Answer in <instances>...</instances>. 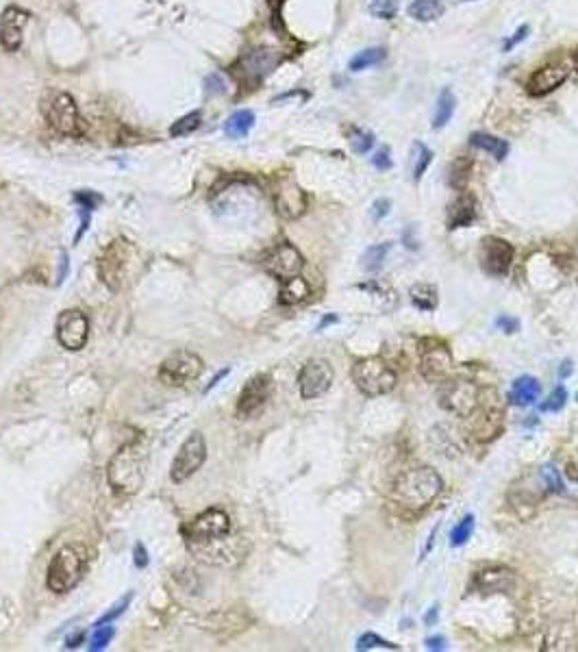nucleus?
<instances>
[{
  "instance_id": "cd10ccee",
  "label": "nucleus",
  "mask_w": 578,
  "mask_h": 652,
  "mask_svg": "<svg viewBox=\"0 0 578 652\" xmlns=\"http://www.w3.org/2000/svg\"><path fill=\"white\" fill-rule=\"evenodd\" d=\"M387 57V50L383 46H372V48H366L361 52H356L352 59H350V72H363L368 68H374L378 64H383Z\"/></svg>"
},
{
  "instance_id": "7ed1b4c3",
  "label": "nucleus",
  "mask_w": 578,
  "mask_h": 652,
  "mask_svg": "<svg viewBox=\"0 0 578 652\" xmlns=\"http://www.w3.org/2000/svg\"><path fill=\"white\" fill-rule=\"evenodd\" d=\"M133 261H135L133 244L124 240V237H117V240H113L103 250L101 259H98V276H101V281L111 291H120L129 281Z\"/></svg>"
},
{
  "instance_id": "a19ab883",
  "label": "nucleus",
  "mask_w": 578,
  "mask_h": 652,
  "mask_svg": "<svg viewBox=\"0 0 578 652\" xmlns=\"http://www.w3.org/2000/svg\"><path fill=\"white\" fill-rule=\"evenodd\" d=\"M131 598H133V596H131V594H127V596H124L122 600H120V602H115V604H113V607H111V609L107 611V614H105V616H103L101 620H98V622H96L94 626H103V624H109V622H113L115 618H120V616H122L124 611H127V607L131 604Z\"/></svg>"
},
{
  "instance_id": "20e7f679",
  "label": "nucleus",
  "mask_w": 578,
  "mask_h": 652,
  "mask_svg": "<svg viewBox=\"0 0 578 652\" xmlns=\"http://www.w3.org/2000/svg\"><path fill=\"white\" fill-rule=\"evenodd\" d=\"M85 550L81 546H64L48 565L46 585L55 594H68L83 579Z\"/></svg>"
},
{
  "instance_id": "1a4fd4ad",
  "label": "nucleus",
  "mask_w": 578,
  "mask_h": 652,
  "mask_svg": "<svg viewBox=\"0 0 578 652\" xmlns=\"http://www.w3.org/2000/svg\"><path fill=\"white\" fill-rule=\"evenodd\" d=\"M478 400H481V391L472 381H444L442 383V391H440V403L444 409H448L450 413L459 418H470L472 413L478 407Z\"/></svg>"
},
{
  "instance_id": "8fccbe9b",
  "label": "nucleus",
  "mask_w": 578,
  "mask_h": 652,
  "mask_svg": "<svg viewBox=\"0 0 578 652\" xmlns=\"http://www.w3.org/2000/svg\"><path fill=\"white\" fill-rule=\"evenodd\" d=\"M565 472H568V477H570L574 483H578V448H576V452L570 457V461H568V465H565Z\"/></svg>"
},
{
  "instance_id": "a878e982",
  "label": "nucleus",
  "mask_w": 578,
  "mask_h": 652,
  "mask_svg": "<svg viewBox=\"0 0 578 652\" xmlns=\"http://www.w3.org/2000/svg\"><path fill=\"white\" fill-rule=\"evenodd\" d=\"M254 126V113L250 109H239L233 115H229V120L224 122V135L231 137V140H239V137H246Z\"/></svg>"
},
{
  "instance_id": "37998d69",
  "label": "nucleus",
  "mask_w": 578,
  "mask_h": 652,
  "mask_svg": "<svg viewBox=\"0 0 578 652\" xmlns=\"http://www.w3.org/2000/svg\"><path fill=\"white\" fill-rule=\"evenodd\" d=\"M528 31H530V29H528V24H522V27H517V31H515V33H513V35H511V37L507 39V42L503 44V50H505V52H509V50H513V48H515L517 44H522L524 39L528 37Z\"/></svg>"
},
{
  "instance_id": "e433bc0d",
  "label": "nucleus",
  "mask_w": 578,
  "mask_h": 652,
  "mask_svg": "<svg viewBox=\"0 0 578 652\" xmlns=\"http://www.w3.org/2000/svg\"><path fill=\"white\" fill-rule=\"evenodd\" d=\"M374 648H383V650H400L398 644H391L383 637H378L376 633H363L356 639V650H374Z\"/></svg>"
},
{
  "instance_id": "a18cd8bd",
  "label": "nucleus",
  "mask_w": 578,
  "mask_h": 652,
  "mask_svg": "<svg viewBox=\"0 0 578 652\" xmlns=\"http://www.w3.org/2000/svg\"><path fill=\"white\" fill-rule=\"evenodd\" d=\"M74 201L81 205V209H85V211H94V207L101 203V196H96V194H92V191H78L76 196H74Z\"/></svg>"
},
{
  "instance_id": "6ab92c4d",
  "label": "nucleus",
  "mask_w": 578,
  "mask_h": 652,
  "mask_svg": "<svg viewBox=\"0 0 578 652\" xmlns=\"http://www.w3.org/2000/svg\"><path fill=\"white\" fill-rule=\"evenodd\" d=\"M27 24H29V11L15 5L3 11V15H0V44H3L7 52H15L22 46Z\"/></svg>"
},
{
  "instance_id": "c9c22d12",
  "label": "nucleus",
  "mask_w": 578,
  "mask_h": 652,
  "mask_svg": "<svg viewBox=\"0 0 578 652\" xmlns=\"http://www.w3.org/2000/svg\"><path fill=\"white\" fill-rule=\"evenodd\" d=\"M474 522H476V520H474L472 513H468V516H465L461 522H456V526H454L452 533H450V546H452V548L468 544V539L472 537V533H474Z\"/></svg>"
},
{
  "instance_id": "4d7b16f0",
  "label": "nucleus",
  "mask_w": 578,
  "mask_h": 652,
  "mask_svg": "<svg viewBox=\"0 0 578 652\" xmlns=\"http://www.w3.org/2000/svg\"><path fill=\"white\" fill-rule=\"evenodd\" d=\"M229 372H231V370H229V368H226V370H222V372H217V377H215V379H213V381H211V385H209V387H207V391H211V389H213V387H215V385H217V383H220V381H222V379H224V377H229Z\"/></svg>"
},
{
  "instance_id": "c756f323",
  "label": "nucleus",
  "mask_w": 578,
  "mask_h": 652,
  "mask_svg": "<svg viewBox=\"0 0 578 652\" xmlns=\"http://www.w3.org/2000/svg\"><path fill=\"white\" fill-rule=\"evenodd\" d=\"M476 581H478V585H481L483 589H487V591H489V589H491V591H496V589H509V583L513 581V572L503 570V567L487 570V572H478Z\"/></svg>"
},
{
  "instance_id": "f8f14e48",
  "label": "nucleus",
  "mask_w": 578,
  "mask_h": 652,
  "mask_svg": "<svg viewBox=\"0 0 578 652\" xmlns=\"http://www.w3.org/2000/svg\"><path fill=\"white\" fill-rule=\"evenodd\" d=\"M231 533V520L222 509H207L201 516H196L187 526L189 544H207Z\"/></svg>"
},
{
  "instance_id": "72a5a7b5",
  "label": "nucleus",
  "mask_w": 578,
  "mask_h": 652,
  "mask_svg": "<svg viewBox=\"0 0 578 652\" xmlns=\"http://www.w3.org/2000/svg\"><path fill=\"white\" fill-rule=\"evenodd\" d=\"M203 122V113L201 111H192L183 117H178V120L170 126V135L172 137H185L189 133H194L198 126Z\"/></svg>"
},
{
  "instance_id": "13d9d810",
  "label": "nucleus",
  "mask_w": 578,
  "mask_h": 652,
  "mask_svg": "<svg viewBox=\"0 0 578 652\" xmlns=\"http://www.w3.org/2000/svg\"><path fill=\"white\" fill-rule=\"evenodd\" d=\"M570 374H572V361L568 359V361H563V365L559 368V377L565 379V377H570Z\"/></svg>"
},
{
  "instance_id": "aec40b11",
  "label": "nucleus",
  "mask_w": 578,
  "mask_h": 652,
  "mask_svg": "<svg viewBox=\"0 0 578 652\" xmlns=\"http://www.w3.org/2000/svg\"><path fill=\"white\" fill-rule=\"evenodd\" d=\"M239 66H242L244 78L259 83L278 66V55L270 48H252L239 59Z\"/></svg>"
},
{
  "instance_id": "2eb2a0df",
  "label": "nucleus",
  "mask_w": 578,
  "mask_h": 652,
  "mask_svg": "<svg viewBox=\"0 0 578 652\" xmlns=\"http://www.w3.org/2000/svg\"><path fill=\"white\" fill-rule=\"evenodd\" d=\"M274 205L278 215H283L285 220H296L307 211V194L289 176H278L274 185Z\"/></svg>"
},
{
  "instance_id": "49530a36",
  "label": "nucleus",
  "mask_w": 578,
  "mask_h": 652,
  "mask_svg": "<svg viewBox=\"0 0 578 652\" xmlns=\"http://www.w3.org/2000/svg\"><path fill=\"white\" fill-rule=\"evenodd\" d=\"M389 209H391V201L389 198H378V201H374V205H372V217L378 222V220H383V217L389 213Z\"/></svg>"
},
{
  "instance_id": "bb28decb",
  "label": "nucleus",
  "mask_w": 578,
  "mask_h": 652,
  "mask_svg": "<svg viewBox=\"0 0 578 652\" xmlns=\"http://www.w3.org/2000/svg\"><path fill=\"white\" fill-rule=\"evenodd\" d=\"M454 107H456V98L454 94L450 92V87H444L440 98H437V105H435V113H433V129H444L450 120H452V113H454Z\"/></svg>"
},
{
  "instance_id": "4468645a",
  "label": "nucleus",
  "mask_w": 578,
  "mask_h": 652,
  "mask_svg": "<svg viewBox=\"0 0 578 652\" xmlns=\"http://www.w3.org/2000/svg\"><path fill=\"white\" fill-rule=\"evenodd\" d=\"M57 340L68 350H81L89 340V320L81 309H66L57 318Z\"/></svg>"
},
{
  "instance_id": "bf43d9fd",
  "label": "nucleus",
  "mask_w": 578,
  "mask_h": 652,
  "mask_svg": "<svg viewBox=\"0 0 578 652\" xmlns=\"http://www.w3.org/2000/svg\"><path fill=\"white\" fill-rule=\"evenodd\" d=\"M335 322H337V315H335V313H331V315H326V318H324V320H322L320 324H317V331H322L324 326H328V324H335Z\"/></svg>"
},
{
  "instance_id": "f704fd0d",
  "label": "nucleus",
  "mask_w": 578,
  "mask_h": 652,
  "mask_svg": "<svg viewBox=\"0 0 578 652\" xmlns=\"http://www.w3.org/2000/svg\"><path fill=\"white\" fill-rule=\"evenodd\" d=\"M348 142H350V146H352V150H354L356 154H368L376 140H374V135H372L370 131H363V129H359V126H352L350 133H348Z\"/></svg>"
},
{
  "instance_id": "9b49d317",
  "label": "nucleus",
  "mask_w": 578,
  "mask_h": 652,
  "mask_svg": "<svg viewBox=\"0 0 578 652\" xmlns=\"http://www.w3.org/2000/svg\"><path fill=\"white\" fill-rule=\"evenodd\" d=\"M263 268L268 274L274 276V279L289 281V279H294V276H301V272L305 268V256L294 244L281 242L263 256Z\"/></svg>"
},
{
  "instance_id": "f03ea898",
  "label": "nucleus",
  "mask_w": 578,
  "mask_h": 652,
  "mask_svg": "<svg viewBox=\"0 0 578 652\" xmlns=\"http://www.w3.org/2000/svg\"><path fill=\"white\" fill-rule=\"evenodd\" d=\"M444 481L433 468L405 470L393 483V500L405 509H424L442 493Z\"/></svg>"
},
{
  "instance_id": "a211bd4d",
  "label": "nucleus",
  "mask_w": 578,
  "mask_h": 652,
  "mask_svg": "<svg viewBox=\"0 0 578 652\" xmlns=\"http://www.w3.org/2000/svg\"><path fill=\"white\" fill-rule=\"evenodd\" d=\"M513 246L503 237H485L481 246V263L487 274L505 276L513 263Z\"/></svg>"
},
{
  "instance_id": "c03bdc74",
  "label": "nucleus",
  "mask_w": 578,
  "mask_h": 652,
  "mask_svg": "<svg viewBox=\"0 0 578 652\" xmlns=\"http://www.w3.org/2000/svg\"><path fill=\"white\" fill-rule=\"evenodd\" d=\"M372 166H374L376 170H381V172L389 170V168L393 166L389 148H381V150H378V152H376V154L372 157Z\"/></svg>"
},
{
  "instance_id": "ddd939ff",
  "label": "nucleus",
  "mask_w": 578,
  "mask_h": 652,
  "mask_svg": "<svg viewBox=\"0 0 578 652\" xmlns=\"http://www.w3.org/2000/svg\"><path fill=\"white\" fill-rule=\"evenodd\" d=\"M333 368L326 359H309L298 374V389L305 400L320 398L333 385Z\"/></svg>"
},
{
  "instance_id": "393cba45",
  "label": "nucleus",
  "mask_w": 578,
  "mask_h": 652,
  "mask_svg": "<svg viewBox=\"0 0 578 652\" xmlns=\"http://www.w3.org/2000/svg\"><path fill=\"white\" fill-rule=\"evenodd\" d=\"M446 11L444 0H413L409 5V15L415 22H435Z\"/></svg>"
},
{
  "instance_id": "c85d7f7f",
  "label": "nucleus",
  "mask_w": 578,
  "mask_h": 652,
  "mask_svg": "<svg viewBox=\"0 0 578 652\" xmlns=\"http://www.w3.org/2000/svg\"><path fill=\"white\" fill-rule=\"evenodd\" d=\"M409 296H411V303L422 311H435L437 305H440V294H437V287L428 285V283L413 285Z\"/></svg>"
},
{
  "instance_id": "09e8293b",
  "label": "nucleus",
  "mask_w": 578,
  "mask_h": 652,
  "mask_svg": "<svg viewBox=\"0 0 578 652\" xmlns=\"http://www.w3.org/2000/svg\"><path fill=\"white\" fill-rule=\"evenodd\" d=\"M496 324L500 326L505 333H515L517 328H520V322H517L515 318H507V315H503V318H498Z\"/></svg>"
},
{
  "instance_id": "5fc2aeb1",
  "label": "nucleus",
  "mask_w": 578,
  "mask_h": 652,
  "mask_svg": "<svg viewBox=\"0 0 578 652\" xmlns=\"http://www.w3.org/2000/svg\"><path fill=\"white\" fill-rule=\"evenodd\" d=\"M437 614H440V607L433 604V607H431V611L426 614V618H424V622H426L428 626H433V624L437 622Z\"/></svg>"
},
{
  "instance_id": "5701e85b",
  "label": "nucleus",
  "mask_w": 578,
  "mask_h": 652,
  "mask_svg": "<svg viewBox=\"0 0 578 652\" xmlns=\"http://www.w3.org/2000/svg\"><path fill=\"white\" fill-rule=\"evenodd\" d=\"M470 144L478 150L489 152L496 161H505L507 154H509V142L500 140V137H496V135H489V133H472Z\"/></svg>"
},
{
  "instance_id": "f257e3e1",
  "label": "nucleus",
  "mask_w": 578,
  "mask_h": 652,
  "mask_svg": "<svg viewBox=\"0 0 578 652\" xmlns=\"http://www.w3.org/2000/svg\"><path fill=\"white\" fill-rule=\"evenodd\" d=\"M148 468V450L142 442H131L120 448L109 465L107 481L117 493H135L142 489Z\"/></svg>"
},
{
  "instance_id": "ea45409f",
  "label": "nucleus",
  "mask_w": 578,
  "mask_h": 652,
  "mask_svg": "<svg viewBox=\"0 0 578 652\" xmlns=\"http://www.w3.org/2000/svg\"><path fill=\"white\" fill-rule=\"evenodd\" d=\"M370 13L381 20H391L398 13V0H372Z\"/></svg>"
},
{
  "instance_id": "6e6d98bb",
  "label": "nucleus",
  "mask_w": 578,
  "mask_h": 652,
  "mask_svg": "<svg viewBox=\"0 0 578 652\" xmlns=\"http://www.w3.org/2000/svg\"><path fill=\"white\" fill-rule=\"evenodd\" d=\"M85 639V635L83 633H76V635H72V637H68L66 639V648H76L78 644H81Z\"/></svg>"
},
{
  "instance_id": "7c9ffc66",
  "label": "nucleus",
  "mask_w": 578,
  "mask_h": 652,
  "mask_svg": "<svg viewBox=\"0 0 578 652\" xmlns=\"http://www.w3.org/2000/svg\"><path fill=\"white\" fill-rule=\"evenodd\" d=\"M411 157H413V181L420 183L424 172L428 170V166L433 161V150L426 144H422V142H413Z\"/></svg>"
},
{
  "instance_id": "79ce46f5",
  "label": "nucleus",
  "mask_w": 578,
  "mask_h": 652,
  "mask_svg": "<svg viewBox=\"0 0 578 652\" xmlns=\"http://www.w3.org/2000/svg\"><path fill=\"white\" fill-rule=\"evenodd\" d=\"M542 479L548 483V487H550L552 491H556V493H561V491H563L561 474H559V470H556L554 465H544V468H542Z\"/></svg>"
},
{
  "instance_id": "864d4df0",
  "label": "nucleus",
  "mask_w": 578,
  "mask_h": 652,
  "mask_svg": "<svg viewBox=\"0 0 578 652\" xmlns=\"http://www.w3.org/2000/svg\"><path fill=\"white\" fill-rule=\"evenodd\" d=\"M68 270H70V259H68V254H66V252H62V268H59L57 285H62V283H64V279H66Z\"/></svg>"
},
{
  "instance_id": "2f4dec72",
  "label": "nucleus",
  "mask_w": 578,
  "mask_h": 652,
  "mask_svg": "<svg viewBox=\"0 0 578 652\" xmlns=\"http://www.w3.org/2000/svg\"><path fill=\"white\" fill-rule=\"evenodd\" d=\"M472 168H474L472 159H468V157H459V159H456V161L450 166V174H448L450 187H454L456 191H463L465 185H468V181H470Z\"/></svg>"
},
{
  "instance_id": "0eeeda50",
  "label": "nucleus",
  "mask_w": 578,
  "mask_h": 652,
  "mask_svg": "<svg viewBox=\"0 0 578 652\" xmlns=\"http://www.w3.org/2000/svg\"><path fill=\"white\" fill-rule=\"evenodd\" d=\"M205 363L192 350H176L159 368V381L170 387H183L203 374Z\"/></svg>"
},
{
  "instance_id": "680f3d73",
  "label": "nucleus",
  "mask_w": 578,
  "mask_h": 652,
  "mask_svg": "<svg viewBox=\"0 0 578 652\" xmlns=\"http://www.w3.org/2000/svg\"><path fill=\"white\" fill-rule=\"evenodd\" d=\"M463 3H474V0H463Z\"/></svg>"
},
{
  "instance_id": "de8ad7c7",
  "label": "nucleus",
  "mask_w": 578,
  "mask_h": 652,
  "mask_svg": "<svg viewBox=\"0 0 578 652\" xmlns=\"http://www.w3.org/2000/svg\"><path fill=\"white\" fill-rule=\"evenodd\" d=\"M133 555H135V565L139 567V570H144L146 565H148V550H146V546L139 542V544H135V550H133Z\"/></svg>"
},
{
  "instance_id": "6e6552de",
  "label": "nucleus",
  "mask_w": 578,
  "mask_h": 652,
  "mask_svg": "<svg viewBox=\"0 0 578 652\" xmlns=\"http://www.w3.org/2000/svg\"><path fill=\"white\" fill-rule=\"evenodd\" d=\"M207 459V442L203 437V433H192L189 437L181 444L178 448L176 457L172 461V468H170V477L174 483H185L189 477L203 468Z\"/></svg>"
},
{
  "instance_id": "473e14b6",
  "label": "nucleus",
  "mask_w": 578,
  "mask_h": 652,
  "mask_svg": "<svg viewBox=\"0 0 578 652\" xmlns=\"http://www.w3.org/2000/svg\"><path fill=\"white\" fill-rule=\"evenodd\" d=\"M391 250V242H383V244H376V246H370L363 256H361V266L363 270L368 272H376L383 268V261L387 259V254Z\"/></svg>"
},
{
  "instance_id": "4be33fe9",
  "label": "nucleus",
  "mask_w": 578,
  "mask_h": 652,
  "mask_svg": "<svg viewBox=\"0 0 578 652\" xmlns=\"http://www.w3.org/2000/svg\"><path fill=\"white\" fill-rule=\"evenodd\" d=\"M542 393V385L535 377H520L515 379L509 391V403L515 407H528L533 405Z\"/></svg>"
},
{
  "instance_id": "dca6fc26",
  "label": "nucleus",
  "mask_w": 578,
  "mask_h": 652,
  "mask_svg": "<svg viewBox=\"0 0 578 652\" xmlns=\"http://www.w3.org/2000/svg\"><path fill=\"white\" fill-rule=\"evenodd\" d=\"M270 393H272V377H270V374H257V377H252L244 385L242 393H239L237 416L242 420H248V418L257 416V413L266 407Z\"/></svg>"
},
{
  "instance_id": "412c9836",
  "label": "nucleus",
  "mask_w": 578,
  "mask_h": 652,
  "mask_svg": "<svg viewBox=\"0 0 578 652\" xmlns=\"http://www.w3.org/2000/svg\"><path fill=\"white\" fill-rule=\"evenodd\" d=\"M476 220V198L472 194H459L456 201L448 207V229H465Z\"/></svg>"
},
{
  "instance_id": "3c124183",
  "label": "nucleus",
  "mask_w": 578,
  "mask_h": 652,
  "mask_svg": "<svg viewBox=\"0 0 578 652\" xmlns=\"http://www.w3.org/2000/svg\"><path fill=\"white\" fill-rule=\"evenodd\" d=\"M205 85H213V87H209V92H213V94H220V92H224V81H222V78L217 76V74L207 76Z\"/></svg>"
},
{
  "instance_id": "423d86ee",
  "label": "nucleus",
  "mask_w": 578,
  "mask_h": 652,
  "mask_svg": "<svg viewBox=\"0 0 578 652\" xmlns=\"http://www.w3.org/2000/svg\"><path fill=\"white\" fill-rule=\"evenodd\" d=\"M46 122L62 135H78L81 133V117H78V105L68 92H48L42 105Z\"/></svg>"
},
{
  "instance_id": "f3484780",
  "label": "nucleus",
  "mask_w": 578,
  "mask_h": 652,
  "mask_svg": "<svg viewBox=\"0 0 578 652\" xmlns=\"http://www.w3.org/2000/svg\"><path fill=\"white\" fill-rule=\"evenodd\" d=\"M570 66L568 64H548L537 68L526 81V92L533 98H542L559 89L568 78H570Z\"/></svg>"
},
{
  "instance_id": "4c0bfd02",
  "label": "nucleus",
  "mask_w": 578,
  "mask_h": 652,
  "mask_svg": "<svg viewBox=\"0 0 578 652\" xmlns=\"http://www.w3.org/2000/svg\"><path fill=\"white\" fill-rule=\"evenodd\" d=\"M115 630L113 626L109 624H103V626H94V635H92V642H89V650L92 652H98V650H105L109 646V642L113 639Z\"/></svg>"
},
{
  "instance_id": "052dcab7",
  "label": "nucleus",
  "mask_w": 578,
  "mask_h": 652,
  "mask_svg": "<svg viewBox=\"0 0 578 652\" xmlns=\"http://www.w3.org/2000/svg\"><path fill=\"white\" fill-rule=\"evenodd\" d=\"M574 66L578 68V50H576V55H574Z\"/></svg>"
},
{
  "instance_id": "603ef678",
  "label": "nucleus",
  "mask_w": 578,
  "mask_h": 652,
  "mask_svg": "<svg viewBox=\"0 0 578 652\" xmlns=\"http://www.w3.org/2000/svg\"><path fill=\"white\" fill-rule=\"evenodd\" d=\"M426 648H428V650H433V652H437V650H446V639H444V637H440V635L428 637V639H426Z\"/></svg>"
},
{
  "instance_id": "58836bf2",
  "label": "nucleus",
  "mask_w": 578,
  "mask_h": 652,
  "mask_svg": "<svg viewBox=\"0 0 578 652\" xmlns=\"http://www.w3.org/2000/svg\"><path fill=\"white\" fill-rule=\"evenodd\" d=\"M565 403H568V389H565L563 385H559V387L552 389V393L542 403L540 409H542L544 413H554V411H561V409L565 407Z\"/></svg>"
},
{
  "instance_id": "39448f33",
  "label": "nucleus",
  "mask_w": 578,
  "mask_h": 652,
  "mask_svg": "<svg viewBox=\"0 0 578 652\" xmlns=\"http://www.w3.org/2000/svg\"><path fill=\"white\" fill-rule=\"evenodd\" d=\"M352 381L366 396H385L396 387V372L385 359L368 357L352 365Z\"/></svg>"
},
{
  "instance_id": "9d476101",
  "label": "nucleus",
  "mask_w": 578,
  "mask_h": 652,
  "mask_svg": "<svg viewBox=\"0 0 578 652\" xmlns=\"http://www.w3.org/2000/svg\"><path fill=\"white\" fill-rule=\"evenodd\" d=\"M452 352L444 342H420V372L428 383H444L452 372Z\"/></svg>"
},
{
  "instance_id": "b1692460",
  "label": "nucleus",
  "mask_w": 578,
  "mask_h": 652,
  "mask_svg": "<svg viewBox=\"0 0 578 652\" xmlns=\"http://www.w3.org/2000/svg\"><path fill=\"white\" fill-rule=\"evenodd\" d=\"M311 296V287L309 283L303 279V276H294L289 281H283V287H281V294H278V303L281 305H298L307 300Z\"/></svg>"
}]
</instances>
